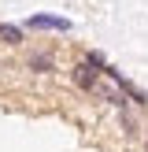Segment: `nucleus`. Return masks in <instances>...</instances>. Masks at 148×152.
<instances>
[{"mask_svg": "<svg viewBox=\"0 0 148 152\" xmlns=\"http://www.w3.org/2000/svg\"><path fill=\"white\" fill-rule=\"evenodd\" d=\"M70 82H74L78 89H85V93H93V89L100 86V71H96L93 63H85V59H81V63L70 67Z\"/></svg>", "mask_w": 148, "mask_h": 152, "instance_id": "1", "label": "nucleus"}, {"mask_svg": "<svg viewBox=\"0 0 148 152\" xmlns=\"http://www.w3.org/2000/svg\"><path fill=\"white\" fill-rule=\"evenodd\" d=\"M26 26H33V30H59V34H67V30H70V19H63V15H30Z\"/></svg>", "mask_w": 148, "mask_h": 152, "instance_id": "2", "label": "nucleus"}, {"mask_svg": "<svg viewBox=\"0 0 148 152\" xmlns=\"http://www.w3.org/2000/svg\"><path fill=\"white\" fill-rule=\"evenodd\" d=\"M26 67L33 74H44V71H52V67H56V59H52V52H33V56L26 59Z\"/></svg>", "mask_w": 148, "mask_h": 152, "instance_id": "3", "label": "nucleus"}, {"mask_svg": "<svg viewBox=\"0 0 148 152\" xmlns=\"http://www.w3.org/2000/svg\"><path fill=\"white\" fill-rule=\"evenodd\" d=\"M0 41L19 45V41H22V30H19V26H11V22H0Z\"/></svg>", "mask_w": 148, "mask_h": 152, "instance_id": "4", "label": "nucleus"}, {"mask_svg": "<svg viewBox=\"0 0 148 152\" xmlns=\"http://www.w3.org/2000/svg\"><path fill=\"white\" fill-rule=\"evenodd\" d=\"M85 63H93L96 71H104V67H107V59H104L100 52H89V56H85Z\"/></svg>", "mask_w": 148, "mask_h": 152, "instance_id": "5", "label": "nucleus"}, {"mask_svg": "<svg viewBox=\"0 0 148 152\" xmlns=\"http://www.w3.org/2000/svg\"><path fill=\"white\" fill-rule=\"evenodd\" d=\"M144 152H148V141H144Z\"/></svg>", "mask_w": 148, "mask_h": 152, "instance_id": "6", "label": "nucleus"}]
</instances>
